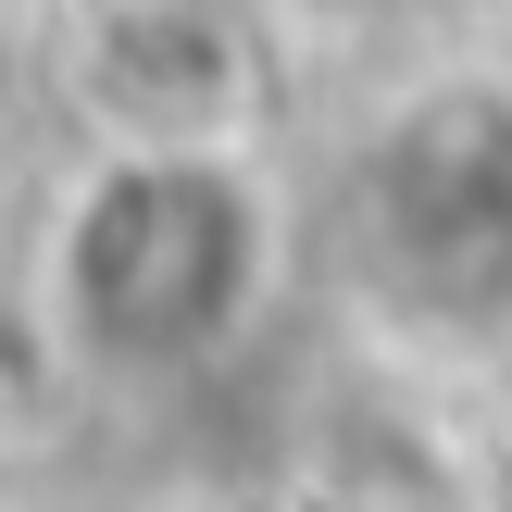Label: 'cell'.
I'll list each match as a JSON object with an SVG mask.
<instances>
[{"instance_id":"6da1fadb","label":"cell","mask_w":512,"mask_h":512,"mask_svg":"<svg viewBox=\"0 0 512 512\" xmlns=\"http://www.w3.org/2000/svg\"><path fill=\"white\" fill-rule=\"evenodd\" d=\"M75 325L125 363H188L250 313L263 275V213L200 138H150L125 175H100V200L63 238Z\"/></svg>"}]
</instances>
